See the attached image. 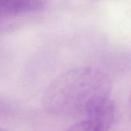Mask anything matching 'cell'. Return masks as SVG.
<instances>
[{
	"instance_id": "cell-1",
	"label": "cell",
	"mask_w": 131,
	"mask_h": 131,
	"mask_svg": "<svg viewBox=\"0 0 131 131\" xmlns=\"http://www.w3.org/2000/svg\"><path fill=\"white\" fill-rule=\"evenodd\" d=\"M110 78L101 70L81 66L56 77L47 86L42 106L49 114L61 117H86L110 100Z\"/></svg>"
},
{
	"instance_id": "cell-2",
	"label": "cell",
	"mask_w": 131,
	"mask_h": 131,
	"mask_svg": "<svg viewBox=\"0 0 131 131\" xmlns=\"http://www.w3.org/2000/svg\"><path fill=\"white\" fill-rule=\"evenodd\" d=\"M115 104L109 100L67 131H110L115 116Z\"/></svg>"
},
{
	"instance_id": "cell-3",
	"label": "cell",
	"mask_w": 131,
	"mask_h": 131,
	"mask_svg": "<svg viewBox=\"0 0 131 131\" xmlns=\"http://www.w3.org/2000/svg\"><path fill=\"white\" fill-rule=\"evenodd\" d=\"M43 0H0V20L43 9Z\"/></svg>"
},
{
	"instance_id": "cell-4",
	"label": "cell",
	"mask_w": 131,
	"mask_h": 131,
	"mask_svg": "<svg viewBox=\"0 0 131 131\" xmlns=\"http://www.w3.org/2000/svg\"><path fill=\"white\" fill-rule=\"evenodd\" d=\"M13 111V103L5 99H0V113H12Z\"/></svg>"
},
{
	"instance_id": "cell-5",
	"label": "cell",
	"mask_w": 131,
	"mask_h": 131,
	"mask_svg": "<svg viewBox=\"0 0 131 131\" xmlns=\"http://www.w3.org/2000/svg\"><path fill=\"white\" fill-rule=\"evenodd\" d=\"M129 106L131 108V93H130L129 96Z\"/></svg>"
},
{
	"instance_id": "cell-6",
	"label": "cell",
	"mask_w": 131,
	"mask_h": 131,
	"mask_svg": "<svg viewBox=\"0 0 131 131\" xmlns=\"http://www.w3.org/2000/svg\"><path fill=\"white\" fill-rule=\"evenodd\" d=\"M0 131H9V130L6 129H5V128H3V127L0 126Z\"/></svg>"
}]
</instances>
